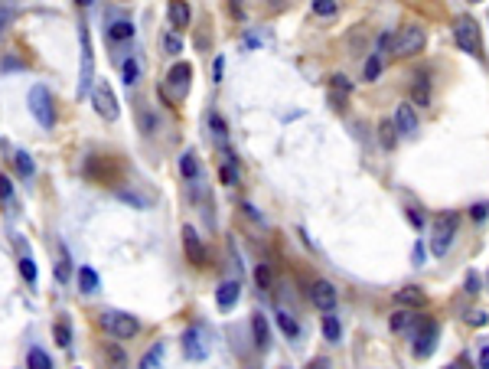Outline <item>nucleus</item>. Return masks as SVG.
<instances>
[{"mask_svg":"<svg viewBox=\"0 0 489 369\" xmlns=\"http://www.w3.org/2000/svg\"><path fill=\"white\" fill-rule=\"evenodd\" d=\"M454 40H456V46H460L466 56H473V59H483V33H480V23H476V17H470V13H460V17L454 20Z\"/></svg>","mask_w":489,"mask_h":369,"instance_id":"nucleus-1","label":"nucleus"},{"mask_svg":"<svg viewBox=\"0 0 489 369\" xmlns=\"http://www.w3.org/2000/svg\"><path fill=\"white\" fill-rule=\"evenodd\" d=\"M456 229H460V216L456 213H440L437 219H434V229H430V252L437 258H444L450 252V245H454V239H456Z\"/></svg>","mask_w":489,"mask_h":369,"instance_id":"nucleus-2","label":"nucleus"},{"mask_svg":"<svg viewBox=\"0 0 489 369\" xmlns=\"http://www.w3.org/2000/svg\"><path fill=\"white\" fill-rule=\"evenodd\" d=\"M437 340H440V324L434 317H421L414 324L411 353L418 360H428V356H434V350H437Z\"/></svg>","mask_w":489,"mask_h":369,"instance_id":"nucleus-3","label":"nucleus"},{"mask_svg":"<svg viewBox=\"0 0 489 369\" xmlns=\"http://www.w3.org/2000/svg\"><path fill=\"white\" fill-rule=\"evenodd\" d=\"M102 327L114 336V340H131V336L141 334V320L131 317V314H124V310H105Z\"/></svg>","mask_w":489,"mask_h":369,"instance_id":"nucleus-4","label":"nucleus"},{"mask_svg":"<svg viewBox=\"0 0 489 369\" xmlns=\"http://www.w3.org/2000/svg\"><path fill=\"white\" fill-rule=\"evenodd\" d=\"M428 43V33H424L421 26H401L398 36L391 40V52H395L398 59H405V56H418Z\"/></svg>","mask_w":489,"mask_h":369,"instance_id":"nucleus-5","label":"nucleus"},{"mask_svg":"<svg viewBox=\"0 0 489 369\" xmlns=\"http://www.w3.org/2000/svg\"><path fill=\"white\" fill-rule=\"evenodd\" d=\"M30 112L40 121L42 128H52L56 124V102H52V92L46 86H33L30 88Z\"/></svg>","mask_w":489,"mask_h":369,"instance_id":"nucleus-6","label":"nucleus"},{"mask_svg":"<svg viewBox=\"0 0 489 369\" xmlns=\"http://www.w3.org/2000/svg\"><path fill=\"white\" fill-rule=\"evenodd\" d=\"M183 356L189 363H203L209 360V334H206V327L193 324L183 330Z\"/></svg>","mask_w":489,"mask_h":369,"instance_id":"nucleus-7","label":"nucleus"},{"mask_svg":"<svg viewBox=\"0 0 489 369\" xmlns=\"http://www.w3.org/2000/svg\"><path fill=\"white\" fill-rule=\"evenodd\" d=\"M78 36H82V76H78V98L92 95V78H95V56H92V40H88V30L78 26Z\"/></svg>","mask_w":489,"mask_h":369,"instance_id":"nucleus-8","label":"nucleus"},{"mask_svg":"<svg viewBox=\"0 0 489 369\" xmlns=\"http://www.w3.org/2000/svg\"><path fill=\"white\" fill-rule=\"evenodd\" d=\"M92 105L105 121H118V98H114L108 82H95L92 86Z\"/></svg>","mask_w":489,"mask_h":369,"instance_id":"nucleus-9","label":"nucleus"},{"mask_svg":"<svg viewBox=\"0 0 489 369\" xmlns=\"http://www.w3.org/2000/svg\"><path fill=\"white\" fill-rule=\"evenodd\" d=\"M183 249H186V258L193 268H206V245L199 239V232L193 226H183Z\"/></svg>","mask_w":489,"mask_h":369,"instance_id":"nucleus-10","label":"nucleus"},{"mask_svg":"<svg viewBox=\"0 0 489 369\" xmlns=\"http://www.w3.org/2000/svg\"><path fill=\"white\" fill-rule=\"evenodd\" d=\"M395 131L405 134V138H418V112H414L411 102H401L395 112Z\"/></svg>","mask_w":489,"mask_h":369,"instance_id":"nucleus-11","label":"nucleus"},{"mask_svg":"<svg viewBox=\"0 0 489 369\" xmlns=\"http://www.w3.org/2000/svg\"><path fill=\"white\" fill-rule=\"evenodd\" d=\"M310 300H313V308H320L323 314H329V310L336 308V288H333L329 281H313Z\"/></svg>","mask_w":489,"mask_h":369,"instance_id":"nucleus-12","label":"nucleus"},{"mask_svg":"<svg viewBox=\"0 0 489 369\" xmlns=\"http://www.w3.org/2000/svg\"><path fill=\"white\" fill-rule=\"evenodd\" d=\"M189 78H193V66H189V62H177L167 76V86L177 95H186L189 92Z\"/></svg>","mask_w":489,"mask_h":369,"instance_id":"nucleus-13","label":"nucleus"},{"mask_svg":"<svg viewBox=\"0 0 489 369\" xmlns=\"http://www.w3.org/2000/svg\"><path fill=\"white\" fill-rule=\"evenodd\" d=\"M238 298H242V284H238V281H222L219 291H216V308H219V310H232L238 304Z\"/></svg>","mask_w":489,"mask_h":369,"instance_id":"nucleus-14","label":"nucleus"},{"mask_svg":"<svg viewBox=\"0 0 489 369\" xmlns=\"http://www.w3.org/2000/svg\"><path fill=\"white\" fill-rule=\"evenodd\" d=\"M102 353H105L108 369H127V353H124V346L121 344H105Z\"/></svg>","mask_w":489,"mask_h":369,"instance_id":"nucleus-15","label":"nucleus"},{"mask_svg":"<svg viewBox=\"0 0 489 369\" xmlns=\"http://www.w3.org/2000/svg\"><path fill=\"white\" fill-rule=\"evenodd\" d=\"M167 20H170L173 30L183 33L186 23H189V4H170V7H167Z\"/></svg>","mask_w":489,"mask_h":369,"instance_id":"nucleus-16","label":"nucleus"},{"mask_svg":"<svg viewBox=\"0 0 489 369\" xmlns=\"http://www.w3.org/2000/svg\"><path fill=\"white\" fill-rule=\"evenodd\" d=\"M395 300L398 308H418V304H424V291L421 288H414V284H408V288H401V291H395Z\"/></svg>","mask_w":489,"mask_h":369,"instance_id":"nucleus-17","label":"nucleus"},{"mask_svg":"<svg viewBox=\"0 0 489 369\" xmlns=\"http://www.w3.org/2000/svg\"><path fill=\"white\" fill-rule=\"evenodd\" d=\"M418 324V314H414V310H395V314H391V317H388V327H391V330H395V334H401V330H408V327H414Z\"/></svg>","mask_w":489,"mask_h":369,"instance_id":"nucleus-18","label":"nucleus"},{"mask_svg":"<svg viewBox=\"0 0 489 369\" xmlns=\"http://www.w3.org/2000/svg\"><path fill=\"white\" fill-rule=\"evenodd\" d=\"M252 330H254V344L261 346V350H268L271 346V330H268V320H264L261 314H254L252 317Z\"/></svg>","mask_w":489,"mask_h":369,"instance_id":"nucleus-19","label":"nucleus"},{"mask_svg":"<svg viewBox=\"0 0 489 369\" xmlns=\"http://www.w3.org/2000/svg\"><path fill=\"white\" fill-rule=\"evenodd\" d=\"M323 336H326L329 344H339V336H343V324H339V317L333 310L323 314Z\"/></svg>","mask_w":489,"mask_h":369,"instance_id":"nucleus-20","label":"nucleus"},{"mask_svg":"<svg viewBox=\"0 0 489 369\" xmlns=\"http://www.w3.org/2000/svg\"><path fill=\"white\" fill-rule=\"evenodd\" d=\"M411 95H414V102L421 105H428L430 102V78H428V72H421V76L414 78V86H411Z\"/></svg>","mask_w":489,"mask_h":369,"instance_id":"nucleus-21","label":"nucleus"},{"mask_svg":"<svg viewBox=\"0 0 489 369\" xmlns=\"http://www.w3.org/2000/svg\"><path fill=\"white\" fill-rule=\"evenodd\" d=\"M137 369H163V344L151 346V350L143 353V360L137 363Z\"/></svg>","mask_w":489,"mask_h":369,"instance_id":"nucleus-22","label":"nucleus"},{"mask_svg":"<svg viewBox=\"0 0 489 369\" xmlns=\"http://www.w3.org/2000/svg\"><path fill=\"white\" fill-rule=\"evenodd\" d=\"M78 288H82L85 294H95V291H98V275H95V268H88V265L78 268Z\"/></svg>","mask_w":489,"mask_h":369,"instance_id":"nucleus-23","label":"nucleus"},{"mask_svg":"<svg viewBox=\"0 0 489 369\" xmlns=\"http://www.w3.org/2000/svg\"><path fill=\"white\" fill-rule=\"evenodd\" d=\"M179 173H183L186 180H196V177H199V163H196L193 151H186V154L179 157Z\"/></svg>","mask_w":489,"mask_h":369,"instance_id":"nucleus-24","label":"nucleus"},{"mask_svg":"<svg viewBox=\"0 0 489 369\" xmlns=\"http://www.w3.org/2000/svg\"><path fill=\"white\" fill-rule=\"evenodd\" d=\"M121 72H124V86L131 88V86H137L141 82V62L131 56V59H124V66H121Z\"/></svg>","mask_w":489,"mask_h":369,"instance_id":"nucleus-25","label":"nucleus"},{"mask_svg":"<svg viewBox=\"0 0 489 369\" xmlns=\"http://www.w3.org/2000/svg\"><path fill=\"white\" fill-rule=\"evenodd\" d=\"M278 327H281V334H287L290 340L294 336H300V327H297V320L287 314V310H278Z\"/></svg>","mask_w":489,"mask_h":369,"instance_id":"nucleus-26","label":"nucleus"},{"mask_svg":"<svg viewBox=\"0 0 489 369\" xmlns=\"http://www.w3.org/2000/svg\"><path fill=\"white\" fill-rule=\"evenodd\" d=\"M108 36L111 40H131V36H134V23H131V20H118V23H111Z\"/></svg>","mask_w":489,"mask_h":369,"instance_id":"nucleus-27","label":"nucleus"},{"mask_svg":"<svg viewBox=\"0 0 489 369\" xmlns=\"http://www.w3.org/2000/svg\"><path fill=\"white\" fill-rule=\"evenodd\" d=\"M26 366H30V369H52V360L40 350V346H33V350H30V356H26Z\"/></svg>","mask_w":489,"mask_h":369,"instance_id":"nucleus-28","label":"nucleus"},{"mask_svg":"<svg viewBox=\"0 0 489 369\" xmlns=\"http://www.w3.org/2000/svg\"><path fill=\"white\" fill-rule=\"evenodd\" d=\"M56 278H59L62 284L72 278V258H69L66 249H59V265H56Z\"/></svg>","mask_w":489,"mask_h":369,"instance_id":"nucleus-29","label":"nucleus"},{"mask_svg":"<svg viewBox=\"0 0 489 369\" xmlns=\"http://www.w3.org/2000/svg\"><path fill=\"white\" fill-rule=\"evenodd\" d=\"M379 72H382V56H379V52H372L369 62H365V69H363V78H365V82H375Z\"/></svg>","mask_w":489,"mask_h":369,"instance_id":"nucleus-30","label":"nucleus"},{"mask_svg":"<svg viewBox=\"0 0 489 369\" xmlns=\"http://www.w3.org/2000/svg\"><path fill=\"white\" fill-rule=\"evenodd\" d=\"M254 281H258L261 291H271V284H274V271H271V265H258V268H254Z\"/></svg>","mask_w":489,"mask_h":369,"instance_id":"nucleus-31","label":"nucleus"},{"mask_svg":"<svg viewBox=\"0 0 489 369\" xmlns=\"http://www.w3.org/2000/svg\"><path fill=\"white\" fill-rule=\"evenodd\" d=\"M310 7H313V13H320V17H333V13H339L336 0H313Z\"/></svg>","mask_w":489,"mask_h":369,"instance_id":"nucleus-32","label":"nucleus"},{"mask_svg":"<svg viewBox=\"0 0 489 369\" xmlns=\"http://www.w3.org/2000/svg\"><path fill=\"white\" fill-rule=\"evenodd\" d=\"M17 170H20V177H33L36 163H33V157L26 154V151H17Z\"/></svg>","mask_w":489,"mask_h":369,"instance_id":"nucleus-33","label":"nucleus"},{"mask_svg":"<svg viewBox=\"0 0 489 369\" xmlns=\"http://www.w3.org/2000/svg\"><path fill=\"white\" fill-rule=\"evenodd\" d=\"M56 344H59L62 350L72 346V330H69V320H59V324H56Z\"/></svg>","mask_w":489,"mask_h":369,"instance_id":"nucleus-34","label":"nucleus"},{"mask_svg":"<svg viewBox=\"0 0 489 369\" xmlns=\"http://www.w3.org/2000/svg\"><path fill=\"white\" fill-rule=\"evenodd\" d=\"M20 275H23L30 284L36 281V262H33V258H30V255H23V258H20Z\"/></svg>","mask_w":489,"mask_h":369,"instance_id":"nucleus-35","label":"nucleus"},{"mask_svg":"<svg viewBox=\"0 0 489 369\" xmlns=\"http://www.w3.org/2000/svg\"><path fill=\"white\" fill-rule=\"evenodd\" d=\"M379 131H382V147H395V124L391 121H382Z\"/></svg>","mask_w":489,"mask_h":369,"instance_id":"nucleus-36","label":"nucleus"},{"mask_svg":"<svg viewBox=\"0 0 489 369\" xmlns=\"http://www.w3.org/2000/svg\"><path fill=\"white\" fill-rule=\"evenodd\" d=\"M163 49H167L170 56H177V52H183V40H179L177 33H167L163 36Z\"/></svg>","mask_w":489,"mask_h":369,"instance_id":"nucleus-37","label":"nucleus"},{"mask_svg":"<svg viewBox=\"0 0 489 369\" xmlns=\"http://www.w3.org/2000/svg\"><path fill=\"white\" fill-rule=\"evenodd\" d=\"M219 177H222V183H225V187H235V183H238V170L232 167V163H225V167H222Z\"/></svg>","mask_w":489,"mask_h":369,"instance_id":"nucleus-38","label":"nucleus"},{"mask_svg":"<svg viewBox=\"0 0 489 369\" xmlns=\"http://www.w3.org/2000/svg\"><path fill=\"white\" fill-rule=\"evenodd\" d=\"M466 324L470 327H486L489 324V310H473V314H466Z\"/></svg>","mask_w":489,"mask_h":369,"instance_id":"nucleus-39","label":"nucleus"},{"mask_svg":"<svg viewBox=\"0 0 489 369\" xmlns=\"http://www.w3.org/2000/svg\"><path fill=\"white\" fill-rule=\"evenodd\" d=\"M464 288H466V294H480V275H476V271H470V275L464 278Z\"/></svg>","mask_w":489,"mask_h":369,"instance_id":"nucleus-40","label":"nucleus"},{"mask_svg":"<svg viewBox=\"0 0 489 369\" xmlns=\"http://www.w3.org/2000/svg\"><path fill=\"white\" fill-rule=\"evenodd\" d=\"M141 131H143V134H153V115H151V108H141Z\"/></svg>","mask_w":489,"mask_h":369,"instance_id":"nucleus-41","label":"nucleus"},{"mask_svg":"<svg viewBox=\"0 0 489 369\" xmlns=\"http://www.w3.org/2000/svg\"><path fill=\"white\" fill-rule=\"evenodd\" d=\"M470 213H473V219H476V223H483V219L489 216V203H480V206H473Z\"/></svg>","mask_w":489,"mask_h":369,"instance_id":"nucleus-42","label":"nucleus"},{"mask_svg":"<svg viewBox=\"0 0 489 369\" xmlns=\"http://www.w3.org/2000/svg\"><path fill=\"white\" fill-rule=\"evenodd\" d=\"M10 197H13V187H10V180L0 173V199H10Z\"/></svg>","mask_w":489,"mask_h":369,"instance_id":"nucleus-43","label":"nucleus"},{"mask_svg":"<svg viewBox=\"0 0 489 369\" xmlns=\"http://www.w3.org/2000/svg\"><path fill=\"white\" fill-rule=\"evenodd\" d=\"M408 223H411V226H418V229H421V226H424V216H421V209H408Z\"/></svg>","mask_w":489,"mask_h":369,"instance_id":"nucleus-44","label":"nucleus"},{"mask_svg":"<svg viewBox=\"0 0 489 369\" xmlns=\"http://www.w3.org/2000/svg\"><path fill=\"white\" fill-rule=\"evenodd\" d=\"M411 258H414V265H424V245H421V242H418V245H414Z\"/></svg>","mask_w":489,"mask_h":369,"instance_id":"nucleus-45","label":"nucleus"},{"mask_svg":"<svg viewBox=\"0 0 489 369\" xmlns=\"http://www.w3.org/2000/svg\"><path fill=\"white\" fill-rule=\"evenodd\" d=\"M480 369H489V340L483 344V350H480Z\"/></svg>","mask_w":489,"mask_h":369,"instance_id":"nucleus-46","label":"nucleus"},{"mask_svg":"<svg viewBox=\"0 0 489 369\" xmlns=\"http://www.w3.org/2000/svg\"><path fill=\"white\" fill-rule=\"evenodd\" d=\"M212 128H216V134H219V138H225V124H222L219 115H212Z\"/></svg>","mask_w":489,"mask_h":369,"instance_id":"nucleus-47","label":"nucleus"},{"mask_svg":"<svg viewBox=\"0 0 489 369\" xmlns=\"http://www.w3.org/2000/svg\"><path fill=\"white\" fill-rule=\"evenodd\" d=\"M333 86H339V88H343V92H349V82H346V76H336V78H333Z\"/></svg>","mask_w":489,"mask_h":369,"instance_id":"nucleus-48","label":"nucleus"},{"mask_svg":"<svg viewBox=\"0 0 489 369\" xmlns=\"http://www.w3.org/2000/svg\"><path fill=\"white\" fill-rule=\"evenodd\" d=\"M307 369H329V363H326V360H313Z\"/></svg>","mask_w":489,"mask_h":369,"instance_id":"nucleus-49","label":"nucleus"},{"mask_svg":"<svg viewBox=\"0 0 489 369\" xmlns=\"http://www.w3.org/2000/svg\"><path fill=\"white\" fill-rule=\"evenodd\" d=\"M486 281H489V275H486Z\"/></svg>","mask_w":489,"mask_h":369,"instance_id":"nucleus-50","label":"nucleus"}]
</instances>
